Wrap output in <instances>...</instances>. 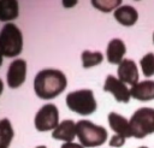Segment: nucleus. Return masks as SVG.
<instances>
[{"label": "nucleus", "instance_id": "1", "mask_svg": "<svg viewBox=\"0 0 154 148\" xmlns=\"http://www.w3.org/2000/svg\"><path fill=\"white\" fill-rule=\"evenodd\" d=\"M65 75L57 69L41 70L34 79V89L38 97L48 100L58 96L66 88Z\"/></svg>", "mask_w": 154, "mask_h": 148}, {"label": "nucleus", "instance_id": "2", "mask_svg": "<svg viewBox=\"0 0 154 148\" xmlns=\"http://www.w3.org/2000/svg\"><path fill=\"white\" fill-rule=\"evenodd\" d=\"M77 137L83 147L94 148L102 146L107 140V130L103 126L96 125L90 120H79L76 124Z\"/></svg>", "mask_w": 154, "mask_h": 148}, {"label": "nucleus", "instance_id": "3", "mask_svg": "<svg viewBox=\"0 0 154 148\" xmlns=\"http://www.w3.org/2000/svg\"><path fill=\"white\" fill-rule=\"evenodd\" d=\"M23 36L19 28L13 23H7L0 31V52L5 57H16L22 52Z\"/></svg>", "mask_w": 154, "mask_h": 148}, {"label": "nucleus", "instance_id": "4", "mask_svg": "<svg viewBox=\"0 0 154 148\" xmlns=\"http://www.w3.org/2000/svg\"><path fill=\"white\" fill-rule=\"evenodd\" d=\"M131 135L135 138H144L154 132V108L141 107L130 118Z\"/></svg>", "mask_w": 154, "mask_h": 148}, {"label": "nucleus", "instance_id": "5", "mask_svg": "<svg viewBox=\"0 0 154 148\" xmlns=\"http://www.w3.org/2000/svg\"><path fill=\"white\" fill-rule=\"evenodd\" d=\"M66 105L71 111L81 116L91 114L97 107L94 93L90 89H81L69 93L66 96Z\"/></svg>", "mask_w": 154, "mask_h": 148}, {"label": "nucleus", "instance_id": "6", "mask_svg": "<svg viewBox=\"0 0 154 148\" xmlns=\"http://www.w3.org/2000/svg\"><path fill=\"white\" fill-rule=\"evenodd\" d=\"M35 128L38 131L54 130L59 125V111L54 103L43 105L35 116Z\"/></svg>", "mask_w": 154, "mask_h": 148}, {"label": "nucleus", "instance_id": "7", "mask_svg": "<svg viewBox=\"0 0 154 148\" xmlns=\"http://www.w3.org/2000/svg\"><path fill=\"white\" fill-rule=\"evenodd\" d=\"M103 90L111 93L118 102L128 103L130 101L131 94H130V90L128 89V87L125 85V83L122 82L119 78H116L112 75H108L106 77V81L103 84Z\"/></svg>", "mask_w": 154, "mask_h": 148}, {"label": "nucleus", "instance_id": "8", "mask_svg": "<svg viewBox=\"0 0 154 148\" xmlns=\"http://www.w3.org/2000/svg\"><path fill=\"white\" fill-rule=\"evenodd\" d=\"M26 75V61L24 59L13 60L7 70V84L10 88H18L25 81Z\"/></svg>", "mask_w": 154, "mask_h": 148}, {"label": "nucleus", "instance_id": "9", "mask_svg": "<svg viewBox=\"0 0 154 148\" xmlns=\"http://www.w3.org/2000/svg\"><path fill=\"white\" fill-rule=\"evenodd\" d=\"M118 78L131 85L138 83V70L136 63L131 59H123L118 66Z\"/></svg>", "mask_w": 154, "mask_h": 148}, {"label": "nucleus", "instance_id": "10", "mask_svg": "<svg viewBox=\"0 0 154 148\" xmlns=\"http://www.w3.org/2000/svg\"><path fill=\"white\" fill-rule=\"evenodd\" d=\"M76 136H77L76 123L71 119L63 120L52 132V137L54 140H59L64 142H72Z\"/></svg>", "mask_w": 154, "mask_h": 148}, {"label": "nucleus", "instance_id": "11", "mask_svg": "<svg viewBox=\"0 0 154 148\" xmlns=\"http://www.w3.org/2000/svg\"><path fill=\"white\" fill-rule=\"evenodd\" d=\"M130 94L134 99L140 101H149L154 100V81L146 79L136 83L131 87Z\"/></svg>", "mask_w": 154, "mask_h": 148}, {"label": "nucleus", "instance_id": "12", "mask_svg": "<svg viewBox=\"0 0 154 148\" xmlns=\"http://www.w3.org/2000/svg\"><path fill=\"white\" fill-rule=\"evenodd\" d=\"M108 124H109L111 129L117 135L124 136L125 138L132 137L131 129H130V122L125 117H123L116 112H111L108 114Z\"/></svg>", "mask_w": 154, "mask_h": 148}, {"label": "nucleus", "instance_id": "13", "mask_svg": "<svg viewBox=\"0 0 154 148\" xmlns=\"http://www.w3.org/2000/svg\"><path fill=\"white\" fill-rule=\"evenodd\" d=\"M125 52H126V47L124 42L120 39H113L108 42V46H107V51H106L107 60L111 64L119 65L123 61V57Z\"/></svg>", "mask_w": 154, "mask_h": 148}, {"label": "nucleus", "instance_id": "14", "mask_svg": "<svg viewBox=\"0 0 154 148\" xmlns=\"http://www.w3.org/2000/svg\"><path fill=\"white\" fill-rule=\"evenodd\" d=\"M114 18L125 26H131L136 23L137 18H138V13L136 11L135 7L130 6V5H124L118 7L114 11Z\"/></svg>", "mask_w": 154, "mask_h": 148}, {"label": "nucleus", "instance_id": "15", "mask_svg": "<svg viewBox=\"0 0 154 148\" xmlns=\"http://www.w3.org/2000/svg\"><path fill=\"white\" fill-rule=\"evenodd\" d=\"M17 0H0V20H12L18 16Z\"/></svg>", "mask_w": 154, "mask_h": 148}, {"label": "nucleus", "instance_id": "16", "mask_svg": "<svg viewBox=\"0 0 154 148\" xmlns=\"http://www.w3.org/2000/svg\"><path fill=\"white\" fill-rule=\"evenodd\" d=\"M13 129L7 118L0 120V148H8L13 138Z\"/></svg>", "mask_w": 154, "mask_h": 148}, {"label": "nucleus", "instance_id": "17", "mask_svg": "<svg viewBox=\"0 0 154 148\" xmlns=\"http://www.w3.org/2000/svg\"><path fill=\"white\" fill-rule=\"evenodd\" d=\"M103 59V55L101 52H90L84 51L82 53V64L84 69H89L91 66L99 65Z\"/></svg>", "mask_w": 154, "mask_h": 148}, {"label": "nucleus", "instance_id": "18", "mask_svg": "<svg viewBox=\"0 0 154 148\" xmlns=\"http://www.w3.org/2000/svg\"><path fill=\"white\" fill-rule=\"evenodd\" d=\"M140 65L142 67V72L144 77H152L154 75V53L153 52L147 53L140 60Z\"/></svg>", "mask_w": 154, "mask_h": 148}, {"label": "nucleus", "instance_id": "19", "mask_svg": "<svg viewBox=\"0 0 154 148\" xmlns=\"http://www.w3.org/2000/svg\"><path fill=\"white\" fill-rule=\"evenodd\" d=\"M122 0H91V4L95 8L102 12H109L117 8L120 5Z\"/></svg>", "mask_w": 154, "mask_h": 148}, {"label": "nucleus", "instance_id": "20", "mask_svg": "<svg viewBox=\"0 0 154 148\" xmlns=\"http://www.w3.org/2000/svg\"><path fill=\"white\" fill-rule=\"evenodd\" d=\"M125 137L124 136H120V135H113L109 140V146L111 147H116V148H119V147H123L124 143H125Z\"/></svg>", "mask_w": 154, "mask_h": 148}, {"label": "nucleus", "instance_id": "21", "mask_svg": "<svg viewBox=\"0 0 154 148\" xmlns=\"http://www.w3.org/2000/svg\"><path fill=\"white\" fill-rule=\"evenodd\" d=\"M60 148H84L82 144H77L73 142H65Z\"/></svg>", "mask_w": 154, "mask_h": 148}, {"label": "nucleus", "instance_id": "22", "mask_svg": "<svg viewBox=\"0 0 154 148\" xmlns=\"http://www.w3.org/2000/svg\"><path fill=\"white\" fill-rule=\"evenodd\" d=\"M77 2L78 0H63V6L65 8H70V7H73Z\"/></svg>", "mask_w": 154, "mask_h": 148}, {"label": "nucleus", "instance_id": "23", "mask_svg": "<svg viewBox=\"0 0 154 148\" xmlns=\"http://www.w3.org/2000/svg\"><path fill=\"white\" fill-rule=\"evenodd\" d=\"M2 90H4V83H2V81L0 79V94L2 93Z\"/></svg>", "mask_w": 154, "mask_h": 148}, {"label": "nucleus", "instance_id": "24", "mask_svg": "<svg viewBox=\"0 0 154 148\" xmlns=\"http://www.w3.org/2000/svg\"><path fill=\"white\" fill-rule=\"evenodd\" d=\"M2 65V54H1V52H0V66Z\"/></svg>", "mask_w": 154, "mask_h": 148}, {"label": "nucleus", "instance_id": "25", "mask_svg": "<svg viewBox=\"0 0 154 148\" xmlns=\"http://www.w3.org/2000/svg\"><path fill=\"white\" fill-rule=\"evenodd\" d=\"M35 148H47L46 146H37V147H35Z\"/></svg>", "mask_w": 154, "mask_h": 148}, {"label": "nucleus", "instance_id": "26", "mask_svg": "<svg viewBox=\"0 0 154 148\" xmlns=\"http://www.w3.org/2000/svg\"><path fill=\"white\" fill-rule=\"evenodd\" d=\"M138 148H148V147H144V146H142V147H138Z\"/></svg>", "mask_w": 154, "mask_h": 148}, {"label": "nucleus", "instance_id": "27", "mask_svg": "<svg viewBox=\"0 0 154 148\" xmlns=\"http://www.w3.org/2000/svg\"><path fill=\"white\" fill-rule=\"evenodd\" d=\"M153 41H154V34H153Z\"/></svg>", "mask_w": 154, "mask_h": 148}]
</instances>
